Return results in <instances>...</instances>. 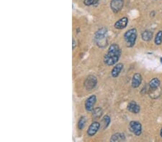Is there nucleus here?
Segmentation results:
<instances>
[{
  "label": "nucleus",
  "mask_w": 162,
  "mask_h": 142,
  "mask_svg": "<svg viewBox=\"0 0 162 142\" xmlns=\"http://www.w3.org/2000/svg\"><path fill=\"white\" fill-rule=\"evenodd\" d=\"M86 122H87V119L85 116H82V117L79 119L77 124V127L79 128V130L82 131V130H83L85 126H86Z\"/></svg>",
  "instance_id": "nucleus-18"
},
{
  "label": "nucleus",
  "mask_w": 162,
  "mask_h": 142,
  "mask_svg": "<svg viewBox=\"0 0 162 142\" xmlns=\"http://www.w3.org/2000/svg\"><path fill=\"white\" fill-rule=\"evenodd\" d=\"M94 41L100 48H105L108 45V30L105 28L99 29L94 34Z\"/></svg>",
  "instance_id": "nucleus-2"
},
{
  "label": "nucleus",
  "mask_w": 162,
  "mask_h": 142,
  "mask_svg": "<svg viewBox=\"0 0 162 142\" xmlns=\"http://www.w3.org/2000/svg\"><path fill=\"white\" fill-rule=\"evenodd\" d=\"M141 37L143 41L149 42L153 38V32L151 31H149V30H145L142 33Z\"/></svg>",
  "instance_id": "nucleus-15"
},
{
  "label": "nucleus",
  "mask_w": 162,
  "mask_h": 142,
  "mask_svg": "<svg viewBox=\"0 0 162 142\" xmlns=\"http://www.w3.org/2000/svg\"><path fill=\"white\" fill-rule=\"evenodd\" d=\"M124 0H111L110 8L114 13H118L123 9Z\"/></svg>",
  "instance_id": "nucleus-7"
},
{
  "label": "nucleus",
  "mask_w": 162,
  "mask_h": 142,
  "mask_svg": "<svg viewBox=\"0 0 162 142\" xmlns=\"http://www.w3.org/2000/svg\"><path fill=\"white\" fill-rule=\"evenodd\" d=\"M124 39L126 46L128 48H132L135 45L137 39V30L136 29L133 28L128 30L124 34Z\"/></svg>",
  "instance_id": "nucleus-3"
},
{
  "label": "nucleus",
  "mask_w": 162,
  "mask_h": 142,
  "mask_svg": "<svg viewBox=\"0 0 162 142\" xmlns=\"http://www.w3.org/2000/svg\"><path fill=\"white\" fill-rule=\"evenodd\" d=\"M160 135H161V137L162 138V128L161 129V131H160Z\"/></svg>",
  "instance_id": "nucleus-22"
},
{
  "label": "nucleus",
  "mask_w": 162,
  "mask_h": 142,
  "mask_svg": "<svg viewBox=\"0 0 162 142\" xmlns=\"http://www.w3.org/2000/svg\"><path fill=\"white\" fill-rule=\"evenodd\" d=\"M154 43L156 45H160L162 43V31L160 30L157 32L156 35L155 39H154Z\"/></svg>",
  "instance_id": "nucleus-19"
},
{
  "label": "nucleus",
  "mask_w": 162,
  "mask_h": 142,
  "mask_svg": "<svg viewBox=\"0 0 162 142\" xmlns=\"http://www.w3.org/2000/svg\"><path fill=\"white\" fill-rule=\"evenodd\" d=\"M97 78L95 75H90L85 80L84 83V88L87 90H91L97 86Z\"/></svg>",
  "instance_id": "nucleus-4"
},
{
  "label": "nucleus",
  "mask_w": 162,
  "mask_h": 142,
  "mask_svg": "<svg viewBox=\"0 0 162 142\" xmlns=\"http://www.w3.org/2000/svg\"><path fill=\"white\" fill-rule=\"evenodd\" d=\"M100 0H84V4L86 6H91L97 4Z\"/></svg>",
  "instance_id": "nucleus-20"
},
{
  "label": "nucleus",
  "mask_w": 162,
  "mask_h": 142,
  "mask_svg": "<svg viewBox=\"0 0 162 142\" xmlns=\"http://www.w3.org/2000/svg\"><path fill=\"white\" fill-rule=\"evenodd\" d=\"M110 141H125V136L123 133H116L114 134L110 138Z\"/></svg>",
  "instance_id": "nucleus-13"
},
{
  "label": "nucleus",
  "mask_w": 162,
  "mask_h": 142,
  "mask_svg": "<svg viewBox=\"0 0 162 142\" xmlns=\"http://www.w3.org/2000/svg\"><path fill=\"white\" fill-rule=\"evenodd\" d=\"M160 83H161V82H160V81L159 80V78H153L149 82L150 90H155V89L159 88L160 86Z\"/></svg>",
  "instance_id": "nucleus-14"
},
{
  "label": "nucleus",
  "mask_w": 162,
  "mask_h": 142,
  "mask_svg": "<svg viewBox=\"0 0 162 142\" xmlns=\"http://www.w3.org/2000/svg\"><path fill=\"white\" fill-rule=\"evenodd\" d=\"M97 102V97L95 95H91L86 100L84 103L85 109L88 112H91L94 110V105Z\"/></svg>",
  "instance_id": "nucleus-6"
},
{
  "label": "nucleus",
  "mask_w": 162,
  "mask_h": 142,
  "mask_svg": "<svg viewBox=\"0 0 162 142\" xmlns=\"http://www.w3.org/2000/svg\"><path fill=\"white\" fill-rule=\"evenodd\" d=\"M101 127V123L97 121H94L91 123L87 130V135L89 136H94Z\"/></svg>",
  "instance_id": "nucleus-8"
},
{
  "label": "nucleus",
  "mask_w": 162,
  "mask_h": 142,
  "mask_svg": "<svg viewBox=\"0 0 162 142\" xmlns=\"http://www.w3.org/2000/svg\"><path fill=\"white\" fill-rule=\"evenodd\" d=\"M142 82V76L140 73L134 74L132 79V87L137 88L140 86Z\"/></svg>",
  "instance_id": "nucleus-12"
},
{
  "label": "nucleus",
  "mask_w": 162,
  "mask_h": 142,
  "mask_svg": "<svg viewBox=\"0 0 162 142\" xmlns=\"http://www.w3.org/2000/svg\"><path fill=\"white\" fill-rule=\"evenodd\" d=\"M160 60H161V63L162 64V57H161V58H160Z\"/></svg>",
  "instance_id": "nucleus-23"
},
{
  "label": "nucleus",
  "mask_w": 162,
  "mask_h": 142,
  "mask_svg": "<svg viewBox=\"0 0 162 142\" xmlns=\"http://www.w3.org/2000/svg\"><path fill=\"white\" fill-rule=\"evenodd\" d=\"M92 112V116L93 118H94V119H95V120L100 119V118L102 117V114H103V111H102V109L100 107L95 108L93 110Z\"/></svg>",
  "instance_id": "nucleus-17"
},
{
  "label": "nucleus",
  "mask_w": 162,
  "mask_h": 142,
  "mask_svg": "<svg viewBox=\"0 0 162 142\" xmlns=\"http://www.w3.org/2000/svg\"><path fill=\"white\" fill-rule=\"evenodd\" d=\"M128 110L130 111V112L133 113V114H138L140 111V105H138L136 103V102L134 101H131V102L128 103Z\"/></svg>",
  "instance_id": "nucleus-10"
},
{
  "label": "nucleus",
  "mask_w": 162,
  "mask_h": 142,
  "mask_svg": "<svg viewBox=\"0 0 162 142\" xmlns=\"http://www.w3.org/2000/svg\"><path fill=\"white\" fill-rule=\"evenodd\" d=\"M123 67H124V65L123 63H117V64H116L115 67L112 68V70H111V75H112V78L118 77L121 71L123 70Z\"/></svg>",
  "instance_id": "nucleus-11"
},
{
  "label": "nucleus",
  "mask_w": 162,
  "mask_h": 142,
  "mask_svg": "<svg viewBox=\"0 0 162 142\" xmlns=\"http://www.w3.org/2000/svg\"><path fill=\"white\" fill-rule=\"evenodd\" d=\"M121 55V50L117 44L112 43L110 45L108 52L104 56V63L108 66L117 64Z\"/></svg>",
  "instance_id": "nucleus-1"
},
{
  "label": "nucleus",
  "mask_w": 162,
  "mask_h": 142,
  "mask_svg": "<svg viewBox=\"0 0 162 142\" xmlns=\"http://www.w3.org/2000/svg\"><path fill=\"white\" fill-rule=\"evenodd\" d=\"M76 45H77V42L76 41L74 38H73V50L75 49V48L76 47Z\"/></svg>",
  "instance_id": "nucleus-21"
},
{
  "label": "nucleus",
  "mask_w": 162,
  "mask_h": 142,
  "mask_svg": "<svg viewBox=\"0 0 162 142\" xmlns=\"http://www.w3.org/2000/svg\"><path fill=\"white\" fill-rule=\"evenodd\" d=\"M111 122V119L108 115H105L102 119L101 121V126H102V129H105L109 126L110 123Z\"/></svg>",
  "instance_id": "nucleus-16"
},
{
  "label": "nucleus",
  "mask_w": 162,
  "mask_h": 142,
  "mask_svg": "<svg viewBox=\"0 0 162 142\" xmlns=\"http://www.w3.org/2000/svg\"><path fill=\"white\" fill-rule=\"evenodd\" d=\"M129 128L135 136H140L142 134V125L140 122L132 121L129 123Z\"/></svg>",
  "instance_id": "nucleus-5"
},
{
  "label": "nucleus",
  "mask_w": 162,
  "mask_h": 142,
  "mask_svg": "<svg viewBox=\"0 0 162 142\" xmlns=\"http://www.w3.org/2000/svg\"><path fill=\"white\" fill-rule=\"evenodd\" d=\"M128 24V17H123L121 19H120L119 20H117V22L115 23L114 27L117 30H123L125 29L127 27Z\"/></svg>",
  "instance_id": "nucleus-9"
}]
</instances>
